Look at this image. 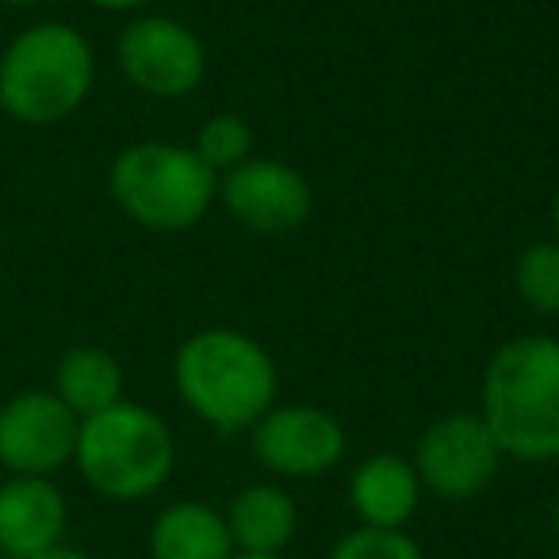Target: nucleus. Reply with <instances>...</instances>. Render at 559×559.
Masks as SVG:
<instances>
[{
	"label": "nucleus",
	"mask_w": 559,
	"mask_h": 559,
	"mask_svg": "<svg viewBox=\"0 0 559 559\" xmlns=\"http://www.w3.org/2000/svg\"><path fill=\"white\" fill-rule=\"evenodd\" d=\"M119 70L139 93L157 100H180L195 93L207 73V50L192 27L169 16H142L123 27L116 43Z\"/></svg>",
	"instance_id": "nucleus-6"
},
{
	"label": "nucleus",
	"mask_w": 559,
	"mask_h": 559,
	"mask_svg": "<svg viewBox=\"0 0 559 559\" xmlns=\"http://www.w3.org/2000/svg\"><path fill=\"white\" fill-rule=\"evenodd\" d=\"M96 55L70 24H35L0 55V108L16 123L55 127L93 93Z\"/></svg>",
	"instance_id": "nucleus-3"
},
{
	"label": "nucleus",
	"mask_w": 559,
	"mask_h": 559,
	"mask_svg": "<svg viewBox=\"0 0 559 559\" xmlns=\"http://www.w3.org/2000/svg\"><path fill=\"white\" fill-rule=\"evenodd\" d=\"M111 200L146 230L177 234L195 226L218 195V177L192 146L134 142L111 162Z\"/></svg>",
	"instance_id": "nucleus-5"
},
{
	"label": "nucleus",
	"mask_w": 559,
	"mask_h": 559,
	"mask_svg": "<svg viewBox=\"0 0 559 559\" xmlns=\"http://www.w3.org/2000/svg\"><path fill=\"white\" fill-rule=\"evenodd\" d=\"M185 406L215 429H253L276 403V365L241 330H200L177 353Z\"/></svg>",
	"instance_id": "nucleus-2"
},
{
	"label": "nucleus",
	"mask_w": 559,
	"mask_h": 559,
	"mask_svg": "<svg viewBox=\"0 0 559 559\" xmlns=\"http://www.w3.org/2000/svg\"><path fill=\"white\" fill-rule=\"evenodd\" d=\"M230 559H284V556H249V551H234Z\"/></svg>",
	"instance_id": "nucleus-23"
},
{
	"label": "nucleus",
	"mask_w": 559,
	"mask_h": 559,
	"mask_svg": "<svg viewBox=\"0 0 559 559\" xmlns=\"http://www.w3.org/2000/svg\"><path fill=\"white\" fill-rule=\"evenodd\" d=\"M0 4H9V9H32V4H43V0H0Z\"/></svg>",
	"instance_id": "nucleus-21"
},
{
	"label": "nucleus",
	"mask_w": 559,
	"mask_h": 559,
	"mask_svg": "<svg viewBox=\"0 0 559 559\" xmlns=\"http://www.w3.org/2000/svg\"><path fill=\"white\" fill-rule=\"evenodd\" d=\"M518 296L536 314H559V241H533L518 257Z\"/></svg>",
	"instance_id": "nucleus-16"
},
{
	"label": "nucleus",
	"mask_w": 559,
	"mask_h": 559,
	"mask_svg": "<svg viewBox=\"0 0 559 559\" xmlns=\"http://www.w3.org/2000/svg\"><path fill=\"white\" fill-rule=\"evenodd\" d=\"M55 395L85 421L108 406L123 403V368L111 353L96 349V345H78L58 360Z\"/></svg>",
	"instance_id": "nucleus-15"
},
{
	"label": "nucleus",
	"mask_w": 559,
	"mask_h": 559,
	"mask_svg": "<svg viewBox=\"0 0 559 559\" xmlns=\"http://www.w3.org/2000/svg\"><path fill=\"white\" fill-rule=\"evenodd\" d=\"M81 418L55 391H20L0 406V464L12 475L50 479L78 452Z\"/></svg>",
	"instance_id": "nucleus-8"
},
{
	"label": "nucleus",
	"mask_w": 559,
	"mask_h": 559,
	"mask_svg": "<svg viewBox=\"0 0 559 559\" xmlns=\"http://www.w3.org/2000/svg\"><path fill=\"white\" fill-rule=\"evenodd\" d=\"M498 464H502V449L479 414H449L433 421L414 452V472L421 487L449 502L483 495L495 483Z\"/></svg>",
	"instance_id": "nucleus-7"
},
{
	"label": "nucleus",
	"mask_w": 559,
	"mask_h": 559,
	"mask_svg": "<svg viewBox=\"0 0 559 559\" xmlns=\"http://www.w3.org/2000/svg\"><path fill=\"white\" fill-rule=\"evenodd\" d=\"M551 223H556V241H559V192H556V200H551Z\"/></svg>",
	"instance_id": "nucleus-22"
},
{
	"label": "nucleus",
	"mask_w": 559,
	"mask_h": 559,
	"mask_svg": "<svg viewBox=\"0 0 559 559\" xmlns=\"http://www.w3.org/2000/svg\"><path fill=\"white\" fill-rule=\"evenodd\" d=\"M349 502L360 525L368 528H403L421 502V479L411 460L395 452L368 456L349 479Z\"/></svg>",
	"instance_id": "nucleus-12"
},
{
	"label": "nucleus",
	"mask_w": 559,
	"mask_h": 559,
	"mask_svg": "<svg viewBox=\"0 0 559 559\" xmlns=\"http://www.w3.org/2000/svg\"><path fill=\"white\" fill-rule=\"evenodd\" d=\"M154 559H230L234 540L226 518L207 502H177L157 513L150 528Z\"/></svg>",
	"instance_id": "nucleus-14"
},
{
	"label": "nucleus",
	"mask_w": 559,
	"mask_h": 559,
	"mask_svg": "<svg viewBox=\"0 0 559 559\" xmlns=\"http://www.w3.org/2000/svg\"><path fill=\"white\" fill-rule=\"evenodd\" d=\"M330 559H426L403 528H353L334 544Z\"/></svg>",
	"instance_id": "nucleus-18"
},
{
	"label": "nucleus",
	"mask_w": 559,
	"mask_h": 559,
	"mask_svg": "<svg viewBox=\"0 0 559 559\" xmlns=\"http://www.w3.org/2000/svg\"><path fill=\"white\" fill-rule=\"evenodd\" d=\"M32 559H93V556H85V551H78V548H50V551H39V556H32Z\"/></svg>",
	"instance_id": "nucleus-20"
},
{
	"label": "nucleus",
	"mask_w": 559,
	"mask_h": 559,
	"mask_svg": "<svg viewBox=\"0 0 559 559\" xmlns=\"http://www.w3.org/2000/svg\"><path fill=\"white\" fill-rule=\"evenodd\" d=\"M66 498L50 479L12 475L0 487V556L32 559L62 544Z\"/></svg>",
	"instance_id": "nucleus-11"
},
{
	"label": "nucleus",
	"mask_w": 559,
	"mask_h": 559,
	"mask_svg": "<svg viewBox=\"0 0 559 559\" xmlns=\"http://www.w3.org/2000/svg\"><path fill=\"white\" fill-rule=\"evenodd\" d=\"M502 456L559 460V342L525 334L506 342L483 372V411Z\"/></svg>",
	"instance_id": "nucleus-1"
},
{
	"label": "nucleus",
	"mask_w": 559,
	"mask_h": 559,
	"mask_svg": "<svg viewBox=\"0 0 559 559\" xmlns=\"http://www.w3.org/2000/svg\"><path fill=\"white\" fill-rule=\"evenodd\" d=\"M73 464L96 495L139 502L165 487L177 464V441L150 406L116 403L81 421Z\"/></svg>",
	"instance_id": "nucleus-4"
},
{
	"label": "nucleus",
	"mask_w": 559,
	"mask_h": 559,
	"mask_svg": "<svg viewBox=\"0 0 559 559\" xmlns=\"http://www.w3.org/2000/svg\"><path fill=\"white\" fill-rule=\"evenodd\" d=\"M226 211L257 234H288L311 215V185L299 169L272 157H249L218 180Z\"/></svg>",
	"instance_id": "nucleus-10"
},
{
	"label": "nucleus",
	"mask_w": 559,
	"mask_h": 559,
	"mask_svg": "<svg viewBox=\"0 0 559 559\" xmlns=\"http://www.w3.org/2000/svg\"><path fill=\"white\" fill-rule=\"evenodd\" d=\"M551 528H556V536H559V498H556V506H551Z\"/></svg>",
	"instance_id": "nucleus-24"
},
{
	"label": "nucleus",
	"mask_w": 559,
	"mask_h": 559,
	"mask_svg": "<svg viewBox=\"0 0 559 559\" xmlns=\"http://www.w3.org/2000/svg\"><path fill=\"white\" fill-rule=\"evenodd\" d=\"M93 9H104V12H134V9H142L146 0H88Z\"/></svg>",
	"instance_id": "nucleus-19"
},
{
	"label": "nucleus",
	"mask_w": 559,
	"mask_h": 559,
	"mask_svg": "<svg viewBox=\"0 0 559 559\" xmlns=\"http://www.w3.org/2000/svg\"><path fill=\"white\" fill-rule=\"evenodd\" d=\"M253 456L284 479H314L345 456V429L319 406H272L253 426Z\"/></svg>",
	"instance_id": "nucleus-9"
},
{
	"label": "nucleus",
	"mask_w": 559,
	"mask_h": 559,
	"mask_svg": "<svg viewBox=\"0 0 559 559\" xmlns=\"http://www.w3.org/2000/svg\"><path fill=\"white\" fill-rule=\"evenodd\" d=\"M192 150L215 177L218 173H230L238 165H246L249 154H253V127L241 116H211L200 127V134H195Z\"/></svg>",
	"instance_id": "nucleus-17"
},
{
	"label": "nucleus",
	"mask_w": 559,
	"mask_h": 559,
	"mask_svg": "<svg viewBox=\"0 0 559 559\" xmlns=\"http://www.w3.org/2000/svg\"><path fill=\"white\" fill-rule=\"evenodd\" d=\"M223 518L230 528L234 551H249V556H280L296 536L299 521L288 490L269 487V483L238 490Z\"/></svg>",
	"instance_id": "nucleus-13"
}]
</instances>
